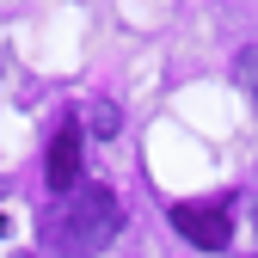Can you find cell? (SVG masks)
Wrapping results in <instances>:
<instances>
[{"label":"cell","instance_id":"cell-1","mask_svg":"<svg viewBox=\"0 0 258 258\" xmlns=\"http://www.w3.org/2000/svg\"><path fill=\"white\" fill-rule=\"evenodd\" d=\"M117 228H123V203L111 197V184H80L55 197V209L43 215V246L61 258H92L117 240Z\"/></svg>","mask_w":258,"mask_h":258},{"label":"cell","instance_id":"cell-2","mask_svg":"<svg viewBox=\"0 0 258 258\" xmlns=\"http://www.w3.org/2000/svg\"><path fill=\"white\" fill-rule=\"evenodd\" d=\"M172 228L197 252H228V240H234V221L221 203H172Z\"/></svg>","mask_w":258,"mask_h":258},{"label":"cell","instance_id":"cell-3","mask_svg":"<svg viewBox=\"0 0 258 258\" xmlns=\"http://www.w3.org/2000/svg\"><path fill=\"white\" fill-rule=\"evenodd\" d=\"M49 190L55 197L80 190V123H61L49 142Z\"/></svg>","mask_w":258,"mask_h":258},{"label":"cell","instance_id":"cell-4","mask_svg":"<svg viewBox=\"0 0 258 258\" xmlns=\"http://www.w3.org/2000/svg\"><path fill=\"white\" fill-rule=\"evenodd\" d=\"M234 80H240V92H246V99L258 105V43L234 55Z\"/></svg>","mask_w":258,"mask_h":258},{"label":"cell","instance_id":"cell-5","mask_svg":"<svg viewBox=\"0 0 258 258\" xmlns=\"http://www.w3.org/2000/svg\"><path fill=\"white\" fill-rule=\"evenodd\" d=\"M86 123H92V136H117V123H123V111H117L111 99H99V105L86 111Z\"/></svg>","mask_w":258,"mask_h":258}]
</instances>
